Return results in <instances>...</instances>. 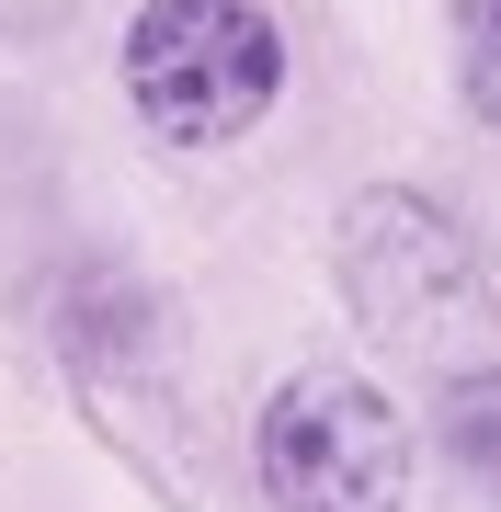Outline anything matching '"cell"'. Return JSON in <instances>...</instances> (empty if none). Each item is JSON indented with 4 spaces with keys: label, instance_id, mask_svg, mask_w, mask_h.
Returning <instances> with one entry per match:
<instances>
[{
    "label": "cell",
    "instance_id": "cell-1",
    "mask_svg": "<svg viewBox=\"0 0 501 512\" xmlns=\"http://www.w3.org/2000/svg\"><path fill=\"white\" fill-rule=\"evenodd\" d=\"M331 274L353 296L376 353H410V365H456L501 342V296H490V262L467 251V228L445 205H422L410 183H365L331 228Z\"/></svg>",
    "mask_w": 501,
    "mask_h": 512
},
{
    "label": "cell",
    "instance_id": "cell-2",
    "mask_svg": "<svg viewBox=\"0 0 501 512\" xmlns=\"http://www.w3.org/2000/svg\"><path fill=\"white\" fill-rule=\"evenodd\" d=\"M285 69L297 57H285L274 0H137L114 46L126 114L160 148H240L285 103Z\"/></svg>",
    "mask_w": 501,
    "mask_h": 512
},
{
    "label": "cell",
    "instance_id": "cell-3",
    "mask_svg": "<svg viewBox=\"0 0 501 512\" xmlns=\"http://www.w3.org/2000/svg\"><path fill=\"white\" fill-rule=\"evenodd\" d=\"M251 478H262V512H410L422 433L376 376L297 365L251 410Z\"/></svg>",
    "mask_w": 501,
    "mask_h": 512
},
{
    "label": "cell",
    "instance_id": "cell-4",
    "mask_svg": "<svg viewBox=\"0 0 501 512\" xmlns=\"http://www.w3.org/2000/svg\"><path fill=\"white\" fill-rule=\"evenodd\" d=\"M35 319L57 342V365L80 376V399L114 410V387H171V308L114 262H80V274L35 285Z\"/></svg>",
    "mask_w": 501,
    "mask_h": 512
},
{
    "label": "cell",
    "instance_id": "cell-5",
    "mask_svg": "<svg viewBox=\"0 0 501 512\" xmlns=\"http://www.w3.org/2000/svg\"><path fill=\"white\" fill-rule=\"evenodd\" d=\"M433 433H445V456H456V467L501 501V365L445 376V410H433Z\"/></svg>",
    "mask_w": 501,
    "mask_h": 512
},
{
    "label": "cell",
    "instance_id": "cell-6",
    "mask_svg": "<svg viewBox=\"0 0 501 512\" xmlns=\"http://www.w3.org/2000/svg\"><path fill=\"white\" fill-rule=\"evenodd\" d=\"M445 57H456V103L501 137V0H456L445 12Z\"/></svg>",
    "mask_w": 501,
    "mask_h": 512
}]
</instances>
